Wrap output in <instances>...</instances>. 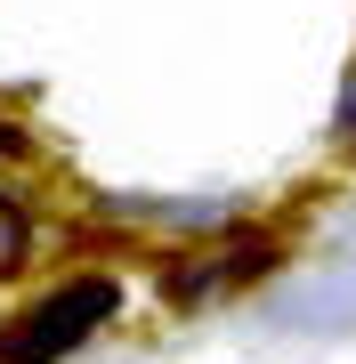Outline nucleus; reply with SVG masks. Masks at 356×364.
Listing matches in <instances>:
<instances>
[{
  "instance_id": "obj_1",
  "label": "nucleus",
  "mask_w": 356,
  "mask_h": 364,
  "mask_svg": "<svg viewBox=\"0 0 356 364\" xmlns=\"http://www.w3.org/2000/svg\"><path fill=\"white\" fill-rule=\"evenodd\" d=\"M114 299H122V291L106 284V275H81V284H65L57 299H41L25 324L0 340V364H57V356H73L81 340H90V332L114 316Z\"/></svg>"
}]
</instances>
